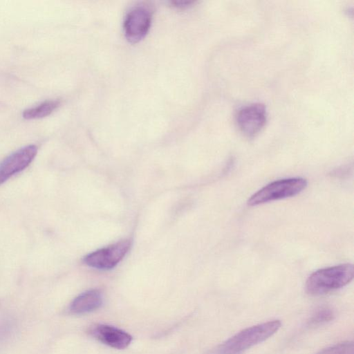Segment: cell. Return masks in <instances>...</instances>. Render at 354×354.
<instances>
[{"mask_svg": "<svg viewBox=\"0 0 354 354\" xmlns=\"http://www.w3.org/2000/svg\"><path fill=\"white\" fill-rule=\"evenodd\" d=\"M281 326V322L274 319L243 329L218 346L213 354L241 353L272 336Z\"/></svg>", "mask_w": 354, "mask_h": 354, "instance_id": "6da1fadb", "label": "cell"}, {"mask_svg": "<svg viewBox=\"0 0 354 354\" xmlns=\"http://www.w3.org/2000/svg\"><path fill=\"white\" fill-rule=\"evenodd\" d=\"M307 186L302 178H290L273 181L254 193L248 201V205L255 206L265 203L294 196Z\"/></svg>", "mask_w": 354, "mask_h": 354, "instance_id": "3957f363", "label": "cell"}, {"mask_svg": "<svg viewBox=\"0 0 354 354\" xmlns=\"http://www.w3.org/2000/svg\"><path fill=\"white\" fill-rule=\"evenodd\" d=\"M152 21V12L146 5L133 7L124 20V32L126 39L131 44L141 41L148 33Z\"/></svg>", "mask_w": 354, "mask_h": 354, "instance_id": "277c9868", "label": "cell"}, {"mask_svg": "<svg viewBox=\"0 0 354 354\" xmlns=\"http://www.w3.org/2000/svg\"><path fill=\"white\" fill-rule=\"evenodd\" d=\"M130 247L129 240H122L87 254L84 258V261L92 268L111 269L124 257Z\"/></svg>", "mask_w": 354, "mask_h": 354, "instance_id": "5b68a950", "label": "cell"}, {"mask_svg": "<svg viewBox=\"0 0 354 354\" xmlns=\"http://www.w3.org/2000/svg\"><path fill=\"white\" fill-rule=\"evenodd\" d=\"M334 316L333 310L329 307H319L310 317L308 324L309 326H318L333 320Z\"/></svg>", "mask_w": 354, "mask_h": 354, "instance_id": "8fae6325", "label": "cell"}, {"mask_svg": "<svg viewBox=\"0 0 354 354\" xmlns=\"http://www.w3.org/2000/svg\"><path fill=\"white\" fill-rule=\"evenodd\" d=\"M102 303V297L98 290H90L77 296L70 306L73 314H84L97 309Z\"/></svg>", "mask_w": 354, "mask_h": 354, "instance_id": "9c48e42d", "label": "cell"}, {"mask_svg": "<svg viewBox=\"0 0 354 354\" xmlns=\"http://www.w3.org/2000/svg\"><path fill=\"white\" fill-rule=\"evenodd\" d=\"M236 120L239 130L245 136L254 138L266 124V108L259 103L245 106L238 111Z\"/></svg>", "mask_w": 354, "mask_h": 354, "instance_id": "8992f818", "label": "cell"}, {"mask_svg": "<svg viewBox=\"0 0 354 354\" xmlns=\"http://www.w3.org/2000/svg\"><path fill=\"white\" fill-rule=\"evenodd\" d=\"M36 145L24 147L13 152L0 162V185L12 176L23 171L33 160L37 153Z\"/></svg>", "mask_w": 354, "mask_h": 354, "instance_id": "52a82bcc", "label": "cell"}, {"mask_svg": "<svg viewBox=\"0 0 354 354\" xmlns=\"http://www.w3.org/2000/svg\"><path fill=\"white\" fill-rule=\"evenodd\" d=\"M90 333L102 343L118 349L125 348L132 340L127 333L108 325H96L91 328Z\"/></svg>", "mask_w": 354, "mask_h": 354, "instance_id": "ba28073f", "label": "cell"}, {"mask_svg": "<svg viewBox=\"0 0 354 354\" xmlns=\"http://www.w3.org/2000/svg\"><path fill=\"white\" fill-rule=\"evenodd\" d=\"M59 104V100H46L35 106L24 110L22 114L23 118L31 120L46 117L56 110Z\"/></svg>", "mask_w": 354, "mask_h": 354, "instance_id": "30bf717a", "label": "cell"}, {"mask_svg": "<svg viewBox=\"0 0 354 354\" xmlns=\"http://www.w3.org/2000/svg\"><path fill=\"white\" fill-rule=\"evenodd\" d=\"M353 278L351 263L324 268L313 272L306 282V292L314 296L327 294L349 283Z\"/></svg>", "mask_w": 354, "mask_h": 354, "instance_id": "7a4b0ae2", "label": "cell"}, {"mask_svg": "<svg viewBox=\"0 0 354 354\" xmlns=\"http://www.w3.org/2000/svg\"><path fill=\"white\" fill-rule=\"evenodd\" d=\"M354 346L353 342H342L326 348L315 354H353Z\"/></svg>", "mask_w": 354, "mask_h": 354, "instance_id": "7c38bea8", "label": "cell"}, {"mask_svg": "<svg viewBox=\"0 0 354 354\" xmlns=\"http://www.w3.org/2000/svg\"><path fill=\"white\" fill-rule=\"evenodd\" d=\"M194 1H175L172 2V4L177 8H186L191 6Z\"/></svg>", "mask_w": 354, "mask_h": 354, "instance_id": "4fadbf2b", "label": "cell"}]
</instances>
